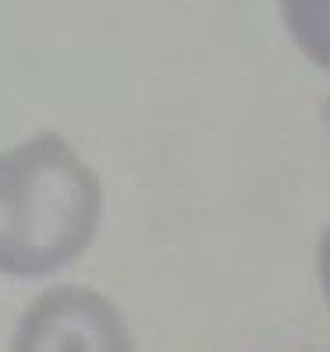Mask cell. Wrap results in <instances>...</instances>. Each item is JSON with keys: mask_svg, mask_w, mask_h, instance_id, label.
<instances>
[{"mask_svg": "<svg viewBox=\"0 0 330 352\" xmlns=\"http://www.w3.org/2000/svg\"><path fill=\"white\" fill-rule=\"evenodd\" d=\"M320 274H323L327 302H330V232H327V239H323V253H320Z\"/></svg>", "mask_w": 330, "mask_h": 352, "instance_id": "4", "label": "cell"}, {"mask_svg": "<svg viewBox=\"0 0 330 352\" xmlns=\"http://www.w3.org/2000/svg\"><path fill=\"white\" fill-rule=\"evenodd\" d=\"M99 224V182L60 135H36L0 153V271L54 274Z\"/></svg>", "mask_w": 330, "mask_h": 352, "instance_id": "1", "label": "cell"}, {"mask_svg": "<svg viewBox=\"0 0 330 352\" xmlns=\"http://www.w3.org/2000/svg\"><path fill=\"white\" fill-rule=\"evenodd\" d=\"M11 352H135L117 309L89 288L39 296L14 331Z\"/></svg>", "mask_w": 330, "mask_h": 352, "instance_id": "2", "label": "cell"}, {"mask_svg": "<svg viewBox=\"0 0 330 352\" xmlns=\"http://www.w3.org/2000/svg\"><path fill=\"white\" fill-rule=\"evenodd\" d=\"M284 18L295 43L330 72V0H284Z\"/></svg>", "mask_w": 330, "mask_h": 352, "instance_id": "3", "label": "cell"}]
</instances>
